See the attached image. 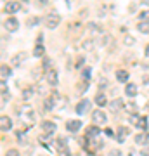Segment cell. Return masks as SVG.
Instances as JSON below:
<instances>
[{"label": "cell", "instance_id": "obj_23", "mask_svg": "<svg viewBox=\"0 0 149 156\" xmlns=\"http://www.w3.org/2000/svg\"><path fill=\"white\" fill-rule=\"evenodd\" d=\"M31 95H33V89L30 87V89H24V92H23V99L28 101V99H31Z\"/></svg>", "mask_w": 149, "mask_h": 156}, {"label": "cell", "instance_id": "obj_11", "mask_svg": "<svg viewBox=\"0 0 149 156\" xmlns=\"http://www.w3.org/2000/svg\"><path fill=\"white\" fill-rule=\"evenodd\" d=\"M42 128H44L45 132H47V134H54L55 132V123L54 122H47V120H45L44 123H42Z\"/></svg>", "mask_w": 149, "mask_h": 156}, {"label": "cell", "instance_id": "obj_37", "mask_svg": "<svg viewBox=\"0 0 149 156\" xmlns=\"http://www.w3.org/2000/svg\"><path fill=\"white\" fill-rule=\"evenodd\" d=\"M95 156H102V154H95Z\"/></svg>", "mask_w": 149, "mask_h": 156}, {"label": "cell", "instance_id": "obj_19", "mask_svg": "<svg viewBox=\"0 0 149 156\" xmlns=\"http://www.w3.org/2000/svg\"><path fill=\"white\" fill-rule=\"evenodd\" d=\"M101 134V130L97 127H90L87 130V137H90V139H94V137H97V135Z\"/></svg>", "mask_w": 149, "mask_h": 156}, {"label": "cell", "instance_id": "obj_13", "mask_svg": "<svg viewBox=\"0 0 149 156\" xmlns=\"http://www.w3.org/2000/svg\"><path fill=\"white\" fill-rule=\"evenodd\" d=\"M135 142L137 144H149V134H137L135 135Z\"/></svg>", "mask_w": 149, "mask_h": 156}, {"label": "cell", "instance_id": "obj_29", "mask_svg": "<svg viewBox=\"0 0 149 156\" xmlns=\"http://www.w3.org/2000/svg\"><path fill=\"white\" fill-rule=\"evenodd\" d=\"M125 44H127V45H133V44H135V40H133V38H130V37H127V40H125Z\"/></svg>", "mask_w": 149, "mask_h": 156}, {"label": "cell", "instance_id": "obj_28", "mask_svg": "<svg viewBox=\"0 0 149 156\" xmlns=\"http://www.w3.org/2000/svg\"><path fill=\"white\" fill-rule=\"evenodd\" d=\"M87 90V82H82L80 83V92H85Z\"/></svg>", "mask_w": 149, "mask_h": 156}, {"label": "cell", "instance_id": "obj_22", "mask_svg": "<svg viewBox=\"0 0 149 156\" xmlns=\"http://www.w3.org/2000/svg\"><path fill=\"white\" fill-rule=\"evenodd\" d=\"M7 76H11V68H7L5 64H2V80H5Z\"/></svg>", "mask_w": 149, "mask_h": 156}, {"label": "cell", "instance_id": "obj_26", "mask_svg": "<svg viewBox=\"0 0 149 156\" xmlns=\"http://www.w3.org/2000/svg\"><path fill=\"white\" fill-rule=\"evenodd\" d=\"M83 62H85V57H78L76 59V68H82Z\"/></svg>", "mask_w": 149, "mask_h": 156}, {"label": "cell", "instance_id": "obj_3", "mask_svg": "<svg viewBox=\"0 0 149 156\" xmlns=\"http://www.w3.org/2000/svg\"><path fill=\"white\" fill-rule=\"evenodd\" d=\"M88 109H90V101L88 99H83L76 104V113L78 115H85V113H88Z\"/></svg>", "mask_w": 149, "mask_h": 156}, {"label": "cell", "instance_id": "obj_21", "mask_svg": "<svg viewBox=\"0 0 149 156\" xmlns=\"http://www.w3.org/2000/svg\"><path fill=\"white\" fill-rule=\"evenodd\" d=\"M106 102H108V101H106V95H102V94L95 95V104H97V106H104Z\"/></svg>", "mask_w": 149, "mask_h": 156}, {"label": "cell", "instance_id": "obj_25", "mask_svg": "<svg viewBox=\"0 0 149 156\" xmlns=\"http://www.w3.org/2000/svg\"><path fill=\"white\" fill-rule=\"evenodd\" d=\"M23 59H24V54L21 52V54H17V56L14 57V59H12V62H14V64H19V62H21Z\"/></svg>", "mask_w": 149, "mask_h": 156}, {"label": "cell", "instance_id": "obj_31", "mask_svg": "<svg viewBox=\"0 0 149 156\" xmlns=\"http://www.w3.org/2000/svg\"><path fill=\"white\" fill-rule=\"evenodd\" d=\"M59 156H71V154H69L68 149H64V151H59Z\"/></svg>", "mask_w": 149, "mask_h": 156}, {"label": "cell", "instance_id": "obj_7", "mask_svg": "<svg viewBox=\"0 0 149 156\" xmlns=\"http://www.w3.org/2000/svg\"><path fill=\"white\" fill-rule=\"evenodd\" d=\"M66 128H68V132H78L80 128H82V122L80 120H69V122L66 123Z\"/></svg>", "mask_w": 149, "mask_h": 156}, {"label": "cell", "instance_id": "obj_9", "mask_svg": "<svg viewBox=\"0 0 149 156\" xmlns=\"http://www.w3.org/2000/svg\"><path fill=\"white\" fill-rule=\"evenodd\" d=\"M45 54V47L42 45V37L38 38V44L35 45V49H33V56L35 57H44Z\"/></svg>", "mask_w": 149, "mask_h": 156}, {"label": "cell", "instance_id": "obj_30", "mask_svg": "<svg viewBox=\"0 0 149 156\" xmlns=\"http://www.w3.org/2000/svg\"><path fill=\"white\" fill-rule=\"evenodd\" d=\"M140 156H149V147H144V149L140 151Z\"/></svg>", "mask_w": 149, "mask_h": 156}, {"label": "cell", "instance_id": "obj_27", "mask_svg": "<svg viewBox=\"0 0 149 156\" xmlns=\"http://www.w3.org/2000/svg\"><path fill=\"white\" fill-rule=\"evenodd\" d=\"M7 156H19V153H17L16 149H9L7 151Z\"/></svg>", "mask_w": 149, "mask_h": 156}, {"label": "cell", "instance_id": "obj_17", "mask_svg": "<svg viewBox=\"0 0 149 156\" xmlns=\"http://www.w3.org/2000/svg\"><path fill=\"white\" fill-rule=\"evenodd\" d=\"M109 106H111V111L116 113V111H120V109L123 108V101H122V99H115V101L109 104Z\"/></svg>", "mask_w": 149, "mask_h": 156}, {"label": "cell", "instance_id": "obj_10", "mask_svg": "<svg viewBox=\"0 0 149 156\" xmlns=\"http://www.w3.org/2000/svg\"><path fill=\"white\" fill-rule=\"evenodd\" d=\"M57 99H59V95L55 94V92L50 95V97H47V99H45V104H44L45 109H52V108H54V104L57 102Z\"/></svg>", "mask_w": 149, "mask_h": 156}, {"label": "cell", "instance_id": "obj_18", "mask_svg": "<svg viewBox=\"0 0 149 156\" xmlns=\"http://www.w3.org/2000/svg\"><path fill=\"white\" fill-rule=\"evenodd\" d=\"M137 28H139V31H142V33L149 35V21H140L137 24Z\"/></svg>", "mask_w": 149, "mask_h": 156}, {"label": "cell", "instance_id": "obj_34", "mask_svg": "<svg viewBox=\"0 0 149 156\" xmlns=\"http://www.w3.org/2000/svg\"><path fill=\"white\" fill-rule=\"evenodd\" d=\"M44 66H45V68H49V66H50V59H45V62H44Z\"/></svg>", "mask_w": 149, "mask_h": 156}, {"label": "cell", "instance_id": "obj_6", "mask_svg": "<svg viewBox=\"0 0 149 156\" xmlns=\"http://www.w3.org/2000/svg\"><path fill=\"white\" fill-rule=\"evenodd\" d=\"M0 128H2V132H9V130L12 128L11 118L5 116V115H2V116H0Z\"/></svg>", "mask_w": 149, "mask_h": 156}, {"label": "cell", "instance_id": "obj_4", "mask_svg": "<svg viewBox=\"0 0 149 156\" xmlns=\"http://www.w3.org/2000/svg\"><path fill=\"white\" fill-rule=\"evenodd\" d=\"M4 11L7 14H14V12L21 11V2H7L5 7H4Z\"/></svg>", "mask_w": 149, "mask_h": 156}, {"label": "cell", "instance_id": "obj_1", "mask_svg": "<svg viewBox=\"0 0 149 156\" xmlns=\"http://www.w3.org/2000/svg\"><path fill=\"white\" fill-rule=\"evenodd\" d=\"M59 23H61V17L57 16V14H50V16L47 17L45 24H47V28L49 30H55L57 26H59Z\"/></svg>", "mask_w": 149, "mask_h": 156}, {"label": "cell", "instance_id": "obj_24", "mask_svg": "<svg viewBox=\"0 0 149 156\" xmlns=\"http://www.w3.org/2000/svg\"><path fill=\"white\" fill-rule=\"evenodd\" d=\"M90 75H92V71H90V68H85L82 71V78H83V82H87L88 78H90Z\"/></svg>", "mask_w": 149, "mask_h": 156}, {"label": "cell", "instance_id": "obj_20", "mask_svg": "<svg viewBox=\"0 0 149 156\" xmlns=\"http://www.w3.org/2000/svg\"><path fill=\"white\" fill-rule=\"evenodd\" d=\"M57 147H59V151H64L68 147V139L59 137V139H57Z\"/></svg>", "mask_w": 149, "mask_h": 156}, {"label": "cell", "instance_id": "obj_14", "mask_svg": "<svg viewBox=\"0 0 149 156\" xmlns=\"http://www.w3.org/2000/svg\"><path fill=\"white\" fill-rule=\"evenodd\" d=\"M116 80H118V82H127L128 80V71L127 69H118V71H116Z\"/></svg>", "mask_w": 149, "mask_h": 156}, {"label": "cell", "instance_id": "obj_15", "mask_svg": "<svg viewBox=\"0 0 149 156\" xmlns=\"http://www.w3.org/2000/svg\"><path fill=\"white\" fill-rule=\"evenodd\" d=\"M135 127L140 128V130H147V118H146V116H139Z\"/></svg>", "mask_w": 149, "mask_h": 156}, {"label": "cell", "instance_id": "obj_33", "mask_svg": "<svg viewBox=\"0 0 149 156\" xmlns=\"http://www.w3.org/2000/svg\"><path fill=\"white\" fill-rule=\"evenodd\" d=\"M38 21H40L38 17H35V19H30V24H38Z\"/></svg>", "mask_w": 149, "mask_h": 156}, {"label": "cell", "instance_id": "obj_36", "mask_svg": "<svg viewBox=\"0 0 149 156\" xmlns=\"http://www.w3.org/2000/svg\"><path fill=\"white\" fill-rule=\"evenodd\" d=\"M146 56L149 57V44H147V47H146Z\"/></svg>", "mask_w": 149, "mask_h": 156}, {"label": "cell", "instance_id": "obj_2", "mask_svg": "<svg viewBox=\"0 0 149 156\" xmlns=\"http://www.w3.org/2000/svg\"><path fill=\"white\" fill-rule=\"evenodd\" d=\"M4 28H5L7 31H17L19 21H17L16 17H9V19H5V23H4Z\"/></svg>", "mask_w": 149, "mask_h": 156}, {"label": "cell", "instance_id": "obj_32", "mask_svg": "<svg viewBox=\"0 0 149 156\" xmlns=\"http://www.w3.org/2000/svg\"><path fill=\"white\" fill-rule=\"evenodd\" d=\"M2 99H4V102H5V101H9V92H2Z\"/></svg>", "mask_w": 149, "mask_h": 156}, {"label": "cell", "instance_id": "obj_12", "mask_svg": "<svg viewBox=\"0 0 149 156\" xmlns=\"http://www.w3.org/2000/svg\"><path fill=\"white\" fill-rule=\"evenodd\" d=\"M128 132H130V130H128L127 127H118V132H116V135H118V142H125V135L128 134Z\"/></svg>", "mask_w": 149, "mask_h": 156}, {"label": "cell", "instance_id": "obj_5", "mask_svg": "<svg viewBox=\"0 0 149 156\" xmlns=\"http://www.w3.org/2000/svg\"><path fill=\"white\" fill-rule=\"evenodd\" d=\"M47 83L55 87V85L59 83V76H57V71L55 69H49L47 71Z\"/></svg>", "mask_w": 149, "mask_h": 156}, {"label": "cell", "instance_id": "obj_8", "mask_svg": "<svg viewBox=\"0 0 149 156\" xmlns=\"http://www.w3.org/2000/svg\"><path fill=\"white\" fill-rule=\"evenodd\" d=\"M92 120H94V123H106V115L104 111H101V109H97V111L92 113Z\"/></svg>", "mask_w": 149, "mask_h": 156}, {"label": "cell", "instance_id": "obj_35", "mask_svg": "<svg viewBox=\"0 0 149 156\" xmlns=\"http://www.w3.org/2000/svg\"><path fill=\"white\" fill-rule=\"evenodd\" d=\"M111 156H120V153H116V151H111Z\"/></svg>", "mask_w": 149, "mask_h": 156}, {"label": "cell", "instance_id": "obj_16", "mask_svg": "<svg viewBox=\"0 0 149 156\" xmlns=\"http://www.w3.org/2000/svg\"><path fill=\"white\" fill-rule=\"evenodd\" d=\"M125 92H127L128 97H135V95H137V87L133 83H128L127 87H125Z\"/></svg>", "mask_w": 149, "mask_h": 156}]
</instances>
